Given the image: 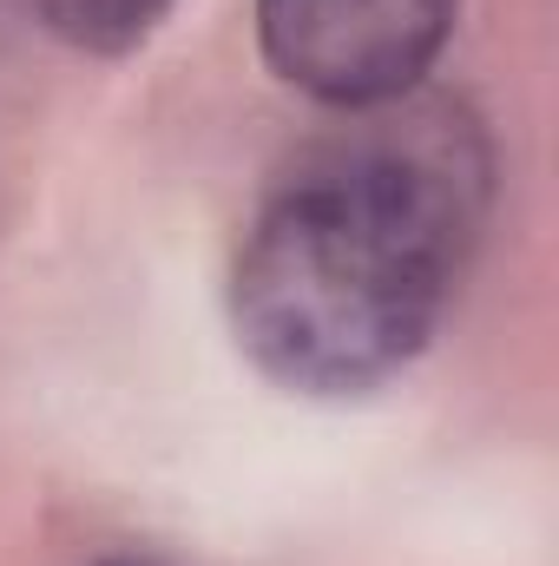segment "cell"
Masks as SVG:
<instances>
[{
  "label": "cell",
  "mask_w": 559,
  "mask_h": 566,
  "mask_svg": "<svg viewBox=\"0 0 559 566\" xmlns=\"http://www.w3.org/2000/svg\"><path fill=\"white\" fill-rule=\"evenodd\" d=\"M461 0H257V46L296 93L349 113L415 93Z\"/></svg>",
  "instance_id": "obj_2"
},
{
  "label": "cell",
  "mask_w": 559,
  "mask_h": 566,
  "mask_svg": "<svg viewBox=\"0 0 559 566\" xmlns=\"http://www.w3.org/2000/svg\"><path fill=\"white\" fill-rule=\"evenodd\" d=\"M99 566H139V560H99Z\"/></svg>",
  "instance_id": "obj_4"
},
{
  "label": "cell",
  "mask_w": 559,
  "mask_h": 566,
  "mask_svg": "<svg viewBox=\"0 0 559 566\" xmlns=\"http://www.w3.org/2000/svg\"><path fill=\"white\" fill-rule=\"evenodd\" d=\"M494 191L474 113L441 93L349 106L289 158L257 205L231 316L264 376L356 396L409 369L434 336Z\"/></svg>",
  "instance_id": "obj_1"
},
{
  "label": "cell",
  "mask_w": 559,
  "mask_h": 566,
  "mask_svg": "<svg viewBox=\"0 0 559 566\" xmlns=\"http://www.w3.org/2000/svg\"><path fill=\"white\" fill-rule=\"evenodd\" d=\"M178 0H33V13L80 53H133Z\"/></svg>",
  "instance_id": "obj_3"
}]
</instances>
